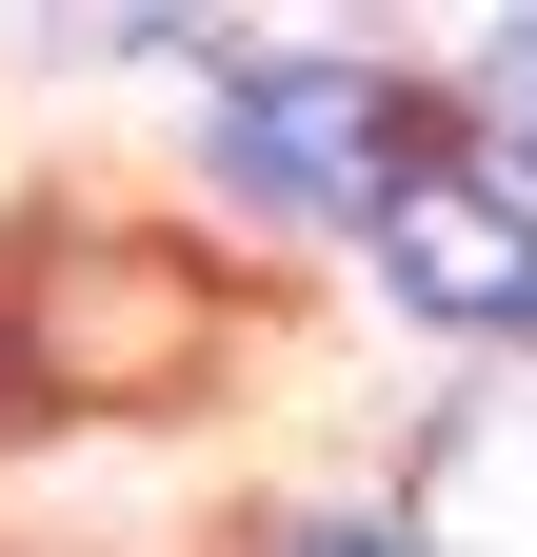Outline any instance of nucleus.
<instances>
[{
	"mask_svg": "<svg viewBox=\"0 0 537 557\" xmlns=\"http://www.w3.org/2000/svg\"><path fill=\"white\" fill-rule=\"evenodd\" d=\"M279 557H398V537H378V518H299Z\"/></svg>",
	"mask_w": 537,
	"mask_h": 557,
	"instance_id": "obj_4",
	"label": "nucleus"
},
{
	"mask_svg": "<svg viewBox=\"0 0 537 557\" xmlns=\"http://www.w3.org/2000/svg\"><path fill=\"white\" fill-rule=\"evenodd\" d=\"M378 278H398L419 319H458V338H517V319H537V199L419 160V180L378 199Z\"/></svg>",
	"mask_w": 537,
	"mask_h": 557,
	"instance_id": "obj_2",
	"label": "nucleus"
},
{
	"mask_svg": "<svg viewBox=\"0 0 537 557\" xmlns=\"http://www.w3.org/2000/svg\"><path fill=\"white\" fill-rule=\"evenodd\" d=\"M220 180H239V199H279V220H339V199L378 220L419 160H398V100L359 81V60H259V81L220 100Z\"/></svg>",
	"mask_w": 537,
	"mask_h": 557,
	"instance_id": "obj_1",
	"label": "nucleus"
},
{
	"mask_svg": "<svg viewBox=\"0 0 537 557\" xmlns=\"http://www.w3.org/2000/svg\"><path fill=\"white\" fill-rule=\"evenodd\" d=\"M478 100H498V120L537 139V21H498V60H478Z\"/></svg>",
	"mask_w": 537,
	"mask_h": 557,
	"instance_id": "obj_3",
	"label": "nucleus"
}]
</instances>
